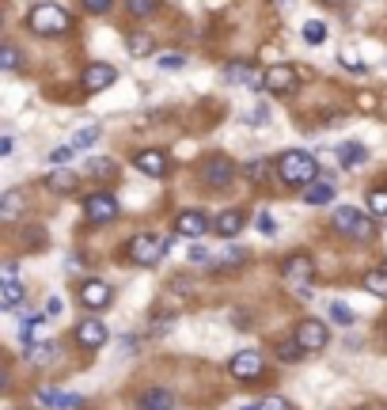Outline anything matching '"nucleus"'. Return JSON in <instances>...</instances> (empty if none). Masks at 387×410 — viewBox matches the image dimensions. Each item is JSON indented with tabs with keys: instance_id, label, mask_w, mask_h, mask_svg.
Here are the masks:
<instances>
[{
	"instance_id": "nucleus-29",
	"label": "nucleus",
	"mask_w": 387,
	"mask_h": 410,
	"mask_svg": "<svg viewBox=\"0 0 387 410\" xmlns=\"http://www.w3.org/2000/svg\"><path fill=\"white\" fill-rule=\"evenodd\" d=\"M87 175H92V179H114V175H118V163L107 160V156L87 160Z\"/></svg>"
},
{
	"instance_id": "nucleus-31",
	"label": "nucleus",
	"mask_w": 387,
	"mask_h": 410,
	"mask_svg": "<svg viewBox=\"0 0 387 410\" xmlns=\"http://www.w3.org/2000/svg\"><path fill=\"white\" fill-rule=\"evenodd\" d=\"M304 38H307V46H323V42H327V27L319 23V19H307V23H304Z\"/></svg>"
},
{
	"instance_id": "nucleus-7",
	"label": "nucleus",
	"mask_w": 387,
	"mask_h": 410,
	"mask_svg": "<svg viewBox=\"0 0 387 410\" xmlns=\"http://www.w3.org/2000/svg\"><path fill=\"white\" fill-rule=\"evenodd\" d=\"M228 372L236 376V380H258V376L266 372V361H262L258 350H243L228 361Z\"/></svg>"
},
{
	"instance_id": "nucleus-25",
	"label": "nucleus",
	"mask_w": 387,
	"mask_h": 410,
	"mask_svg": "<svg viewBox=\"0 0 387 410\" xmlns=\"http://www.w3.org/2000/svg\"><path fill=\"white\" fill-rule=\"evenodd\" d=\"M338 160H342V168L346 171H357L364 160H369V149L357 145V141H346V145H338Z\"/></svg>"
},
{
	"instance_id": "nucleus-35",
	"label": "nucleus",
	"mask_w": 387,
	"mask_h": 410,
	"mask_svg": "<svg viewBox=\"0 0 387 410\" xmlns=\"http://www.w3.org/2000/svg\"><path fill=\"white\" fill-rule=\"evenodd\" d=\"M95 141H99V126H84L72 137V149H87V145H95Z\"/></svg>"
},
{
	"instance_id": "nucleus-46",
	"label": "nucleus",
	"mask_w": 387,
	"mask_h": 410,
	"mask_svg": "<svg viewBox=\"0 0 387 410\" xmlns=\"http://www.w3.org/2000/svg\"><path fill=\"white\" fill-rule=\"evenodd\" d=\"M361 107L364 110H376V95H361Z\"/></svg>"
},
{
	"instance_id": "nucleus-10",
	"label": "nucleus",
	"mask_w": 387,
	"mask_h": 410,
	"mask_svg": "<svg viewBox=\"0 0 387 410\" xmlns=\"http://www.w3.org/2000/svg\"><path fill=\"white\" fill-rule=\"evenodd\" d=\"M296 342H300L307 353H319L330 342V330H327V323H319V319H300V323H296Z\"/></svg>"
},
{
	"instance_id": "nucleus-17",
	"label": "nucleus",
	"mask_w": 387,
	"mask_h": 410,
	"mask_svg": "<svg viewBox=\"0 0 387 410\" xmlns=\"http://www.w3.org/2000/svg\"><path fill=\"white\" fill-rule=\"evenodd\" d=\"M243 266H247V251L231 243V247H224L213 262H209V270L213 274H231V270H243Z\"/></svg>"
},
{
	"instance_id": "nucleus-22",
	"label": "nucleus",
	"mask_w": 387,
	"mask_h": 410,
	"mask_svg": "<svg viewBox=\"0 0 387 410\" xmlns=\"http://www.w3.org/2000/svg\"><path fill=\"white\" fill-rule=\"evenodd\" d=\"M23 213H27L23 190H4V198H0V220H19Z\"/></svg>"
},
{
	"instance_id": "nucleus-45",
	"label": "nucleus",
	"mask_w": 387,
	"mask_h": 410,
	"mask_svg": "<svg viewBox=\"0 0 387 410\" xmlns=\"http://www.w3.org/2000/svg\"><path fill=\"white\" fill-rule=\"evenodd\" d=\"M231 323H236V327H251V315H243L239 308H231Z\"/></svg>"
},
{
	"instance_id": "nucleus-23",
	"label": "nucleus",
	"mask_w": 387,
	"mask_h": 410,
	"mask_svg": "<svg viewBox=\"0 0 387 410\" xmlns=\"http://www.w3.org/2000/svg\"><path fill=\"white\" fill-rule=\"evenodd\" d=\"M243 179L254 186H266L273 179V160H247L243 163Z\"/></svg>"
},
{
	"instance_id": "nucleus-2",
	"label": "nucleus",
	"mask_w": 387,
	"mask_h": 410,
	"mask_svg": "<svg viewBox=\"0 0 387 410\" xmlns=\"http://www.w3.org/2000/svg\"><path fill=\"white\" fill-rule=\"evenodd\" d=\"M27 27L35 31V35H65V31L72 27V19L69 12H65L61 4H38V8H31V16H27Z\"/></svg>"
},
{
	"instance_id": "nucleus-48",
	"label": "nucleus",
	"mask_w": 387,
	"mask_h": 410,
	"mask_svg": "<svg viewBox=\"0 0 387 410\" xmlns=\"http://www.w3.org/2000/svg\"><path fill=\"white\" fill-rule=\"evenodd\" d=\"M239 410H262V403H247V406H239Z\"/></svg>"
},
{
	"instance_id": "nucleus-38",
	"label": "nucleus",
	"mask_w": 387,
	"mask_h": 410,
	"mask_svg": "<svg viewBox=\"0 0 387 410\" xmlns=\"http://www.w3.org/2000/svg\"><path fill=\"white\" fill-rule=\"evenodd\" d=\"M254 225H258L262 236H278V220H273L270 213H258V217H254Z\"/></svg>"
},
{
	"instance_id": "nucleus-39",
	"label": "nucleus",
	"mask_w": 387,
	"mask_h": 410,
	"mask_svg": "<svg viewBox=\"0 0 387 410\" xmlns=\"http://www.w3.org/2000/svg\"><path fill=\"white\" fill-rule=\"evenodd\" d=\"M80 4H84V12L103 16V12H110V8H114V0H80Z\"/></svg>"
},
{
	"instance_id": "nucleus-32",
	"label": "nucleus",
	"mask_w": 387,
	"mask_h": 410,
	"mask_svg": "<svg viewBox=\"0 0 387 410\" xmlns=\"http://www.w3.org/2000/svg\"><path fill=\"white\" fill-rule=\"evenodd\" d=\"M369 213L372 217H387V186H376L369 194Z\"/></svg>"
},
{
	"instance_id": "nucleus-21",
	"label": "nucleus",
	"mask_w": 387,
	"mask_h": 410,
	"mask_svg": "<svg viewBox=\"0 0 387 410\" xmlns=\"http://www.w3.org/2000/svg\"><path fill=\"white\" fill-rule=\"evenodd\" d=\"M76 186H80V175L69 171V168H58V171L46 175V190H53V194H72Z\"/></svg>"
},
{
	"instance_id": "nucleus-37",
	"label": "nucleus",
	"mask_w": 387,
	"mask_h": 410,
	"mask_svg": "<svg viewBox=\"0 0 387 410\" xmlns=\"http://www.w3.org/2000/svg\"><path fill=\"white\" fill-rule=\"evenodd\" d=\"M126 8L133 16H152V12H156V0H126Z\"/></svg>"
},
{
	"instance_id": "nucleus-41",
	"label": "nucleus",
	"mask_w": 387,
	"mask_h": 410,
	"mask_svg": "<svg viewBox=\"0 0 387 410\" xmlns=\"http://www.w3.org/2000/svg\"><path fill=\"white\" fill-rule=\"evenodd\" d=\"M342 65H346L349 72H364V65L357 61V53H353V50H342Z\"/></svg>"
},
{
	"instance_id": "nucleus-16",
	"label": "nucleus",
	"mask_w": 387,
	"mask_h": 410,
	"mask_svg": "<svg viewBox=\"0 0 387 410\" xmlns=\"http://www.w3.org/2000/svg\"><path fill=\"white\" fill-rule=\"evenodd\" d=\"M76 342H80L84 350H99L107 342V327H103V319H84V323H76Z\"/></svg>"
},
{
	"instance_id": "nucleus-19",
	"label": "nucleus",
	"mask_w": 387,
	"mask_h": 410,
	"mask_svg": "<svg viewBox=\"0 0 387 410\" xmlns=\"http://www.w3.org/2000/svg\"><path fill=\"white\" fill-rule=\"evenodd\" d=\"M243 225H247V217H243L239 209H224V213L213 220V232H217V236H224V239H236L243 232Z\"/></svg>"
},
{
	"instance_id": "nucleus-12",
	"label": "nucleus",
	"mask_w": 387,
	"mask_h": 410,
	"mask_svg": "<svg viewBox=\"0 0 387 410\" xmlns=\"http://www.w3.org/2000/svg\"><path fill=\"white\" fill-rule=\"evenodd\" d=\"M114 80H118V69H114V65H107V61H92L84 69V76H80L84 92H107Z\"/></svg>"
},
{
	"instance_id": "nucleus-30",
	"label": "nucleus",
	"mask_w": 387,
	"mask_h": 410,
	"mask_svg": "<svg viewBox=\"0 0 387 410\" xmlns=\"http://www.w3.org/2000/svg\"><path fill=\"white\" fill-rule=\"evenodd\" d=\"M129 53H133V58H148V53H152V35L133 31V35H129Z\"/></svg>"
},
{
	"instance_id": "nucleus-20",
	"label": "nucleus",
	"mask_w": 387,
	"mask_h": 410,
	"mask_svg": "<svg viewBox=\"0 0 387 410\" xmlns=\"http://www.w3.org/2000/svg\"><path fill=\"white\" fill-rule=\"evenodd\" d=\"M137 406L141 410H175V395L168 387H148V392H141Z\"/></svg>"
},
{
	"instance_id": "nucleus-33",
	"label": "nucleus",
	"mask_w": 387,
	"mask_h": 410,
	"mask_svg": "<svg viewBox=\"0 0 387 410\" xmlns=\"http://www.w3.org/2000/svg\"><path fill=\"white\" fill-rule=\"evenodd\" d=\"M330 319H334V323H342V327H353V323H357L353 308H349V304H342V301H334V304H330Z\"/></svg>"
},
{
	"instance_id": "nucleus-28",
	"label": "nucleus",
	"mask_w": 387,
	"mask_h": 410,
	"mask_svg": "<svg viewBox=\"0 0 387 410\" xmlns=\"http://www.w3.org/2000/svg\"><path fill=\"white\" fill-rule=\"evenodd\" d=\"M364 289L372 296H380V301H387V270H364Z\"/></svg>"
},
{
	"instance_id": "nucleus-1",
	"label": "nucleus",
	"mask_w": 387,
	"mask_h": 410,
	"mask_svg": "<svg viewBox=\"0 0 387 410\" xmlns=\"http://www.w3.org/2000/svg\"><path fill=\"white\" fill-rule=\"evenodd\" d=\"M319 175V160L312 152H300V149H289L278 156V179L285 186H296V190H304L307 183H315Z\"/></svg>"
},
{
	"instance_id": "nucleus-14",
	"label": "nucleus",
	"mask_w": 387,
	"mask_h": 410,
	"mask_svg": "<svg viewBox=\"0 0 387 410\" xmlns=\"http://www.w3.org/2000/svg\"><path fill=\"white\" fill-rule=\"evenodd\" d=\"M296 84H300V76H296L293 65H270L266 69V92L289 95V92H296Z\"/></svg>"
},
{
	"instance_id": "nucleus-34",
	"label": "nucleus",
	"mask_w": 387,
	"mask_h": 410,
	"mask_svg": "<svg viewBox=\"0 0 387 410\" xmlns=\"http://www.w3.org/2000/svg\"><path fill=\"white\" fill-rule=\"evenodd\" d=\"M0 69L19 72V50L12 46V42H4V46H0Z\"/></svg>"
},
{
	"instance_id": "nucleus-26",
	"label": "nucleus",
	"mask_w": 387,
	"mask_h": 410,
	"mask_svg": "<svg viewBox=\"0 0 387 410\" xmlns=\"http://www.w3.org/2000/svg\"><path fill=\"white\" fill-rule=\"evenodd\" d=\"M61 357V346L53 338H42V342H35V346L27 350V361L31 365H50V361H58Z\"/></svg>"
},
{
	"instance_id": "nucleus-9",
	"label": "nucleus",
	"mask_w": 387,
	"mask_h": 410,
	"mask_svg": "<svg viewBox=\"0 0 387 410\" xmlns=\"http://www.w3.org/2000/svg\"><path fill=\"white\" fill-rule=\"evenodd\" d=\"M35 403L46 406V410H80V406H84V395L61 392V387H38V392H35Z\"/></svg>"
},
{
	"instance_id": "nucleus-40",
	"label": "nucleus",
	"mask_w": 387,
	"mask_h": 410,
	"mask_svg": "<svg viewBox=\"0 0 387 410\" xmlns=\"http://www.w3.org/2000/svg\"><path fill=\"white\" fill-rule=\"evenodd\" d=\"M69 160H72V145H61V149L50 152V163H53V168H65Z\"/></svg>"
},
{
	"instance_id": "nucleus-6",
	"label": "nucleus",
	"mask_w": 387,
	"mask_h": 410,
	"mask_svg": "<svg viewBox=\"0 0 387 410\" xmlns=\"http://www.w3.org/2000/svg\"><path fill=\"white\" fill-rule=\"evenodd\" d=\"M84 217L92 220V225H110V220H118V198L107 194V190H95L84 198Z\"/></svg>"
},
{
	"instance_id": "nucleus-18",
	"label": "nucleus",
	"mask_w": 387,
	"mask_h": 410,
	"mask_svg": "<svg viewBox=\"0 0 387 410\" xmlns=\"http://www.w3.org/2000/svg\"><path fill=\"white\" fill-rule=\"evenodd\" d=\"M23 281H16V274H4V281H0V308L4 312H16L19 304H23Z\"/></svg>"
},
{
	"instance_id": "nucleus-27",
	"label": "nucleus",
	"mask_w": 387,
	"mask_h": 410,
	"mask_svg": "<svg viewBox=\"0 0 387 410\" xmlns=\"http://www.w3.org/2000/svg\"><path fill=\"white\" fill-rule=\"evenodd\" d=\"M304 346L296 342V335L293 338H285V342H278V350H273V357H278L281 365H296V361H304Z\"/></svg>"
},
{
	"instance_id": "nucleus-8",
	"label": "nucleus",
	"mask_w": 387,
	"mask_h": 410,
	"mask_svg": "<svg viewBox=\"0 0 387 410\" xmlns=\"http://www.w3.org/2000/svg\"><path fill=\"white\" fill-rule=\"evenodd\" d=\"M281 278L289 281V285H307V281L315 278V262H312V254H304V251L289 254V259L281 262Z\"/></svg>"
},
{
	"instance_id": "nucleus-13",
	"label": "nucleus",
	"mask_w": 387,
	"mask_h": 410,
	"mask_svg": "<svg viewBox=\"0 0 387 410\" xmlns=\"http://www.w3.org/2000/svg\"><path fill=\"white\" fill-rule=\"evenodd\" d=\"M213 228V220H209L202 209H182L179 217H175V232L186 239H197V236H205V232Z\"/></svg>"
},
{
	"instance_id": "nucleus-47",
	"label": "nucleus",
	"mask_w": 387,
	"mask_h": 410,
	"mask_svg": "<svg viewBox=\"0 0 387 410\" xmlns=\"http://www.w3.org/2000/svg\"><path fill=\"white\" fill-rule=\"evenodd\" d=\"M323 4H327V8H338V4H346V0H323Z\"/></svg>"
},
{
	"instance_id": "nucleus-44",
	"label": "nucleus",
	"mask_w": 387,
	"mask_h": 410,
	"mask_svg": "<svg viewBox=\"0 0 387 410\" xmlns=\"http://www.w3.org/2000/svg\"><path fill=\"white\" fill-rule=\"evenodd\" d=\"M190 262H213V254L205 247H190Z\"/></svg>"
},
{
	"instance_id": "nucleus-43",
	"label": "nucleus",
	"mask_w": 387,
	"mask_h": 410,
	"mask_svg": "<svg viewBox=\"0 0 387 410\" xmlns=\"http://www.w3.org/2000/svg\"><path fill=\"white\" fill-rule=\"evenodd\" d=\"M65 312V301L61 296H50V304H46V315H61Z\"/></svg>"
},
{
	"instance_id": "nucleus-4",
	"label": "nucleus",
	"mask_w": 387,
	"mask_h": 410,
	"mask_svg": "<svg viewBox=\"0 0 387 410\" xmlns=\"http://www.w3.org/2000/svg\"><path fill=\"white\" fill-rule=\"evenodd\" d=\"M334 232H342V236H349V239H372V220L353 205H338L334 209Z\"/></svg>"
},
{
	"instance_id": "nucleus-36",
	"label": "nucleus",
	"mask_w": 387,
	"mask_h": 410,
	"mask_svg": "<svg viewBox=\"0 0 387 410\" xmlns=\"http://www.w3.org/2000/svg\"><path fill=\"white\" fill-rule=\"evenodd\" d=\"M156 65L163 72H179V69H186V58H182V53H168V58H160Z\"/></svg>"
},
{
	"instance_id": "nucleus-5",
	"label": "nucleus",
	"mask_w": 387,
	"mask_h": 410,
	"mask_svg": "<svg viewBox=\"0 0 387 410\" xmlns=\"http://www.w3.org/2000/svg\"><path fill=\"white\" fill-rule=\"evenodd\" d=\"M197 175H202L205 186H213V190H224V186H231V179H236V163H231L228 156H209V160H202Z\"/></svg>"
},
{
	"instance_id": "nucleus-15",
	"label": "nucleus",
	"mask_w": 387,
	"mask_h": 410,
	"mask_svg": "<svg viewBox=\"0 0 387 410\" xmlns=\"http://www.w3.org/2000/svg\"><path fill=\"white\" fill-rule=\"evenodd\" d=\"M133 168L145 171V175H152V179H163L171 163H168V156H163L160 149H145V152H137V156H133Z\"/></svg>"
},
{
	"instance_id": "nucleus-3",
	"label": "nucleus",
	"mask_w": 387,
	"mask_h": 410,
	"mask_svg": "<svg viewBox=\"0 0 387 410\" xmlns=\"http://www.w3.org/2000/svg\"><path fill=\"white\" fill-rule=\"evenodd\" d=\"M163 251H168V239L152 236V232H141V236H133L126 243V254L133 266H156L163 259Z\"/></svg>"
},
{
	"instance_id": "nucleus-42",
	"label": "nucleus",
	"mask_w": 387,
	"mask_h": 410,
	"mask_svg": "<svg viewBox=\"0 0 387 410\" xmlns=\"http://www.w3.org/2000/svg\"><path fill=\"white\" fill-rule=\"evenodd\" d=\"M262 410H293V403H289V399H266V403H262Z\"/></svg>"
},
{
	"instance_id": "nucleus-11",
	"label": "nucleus",
	"mask_w": 387,
	"mask_h": 410,
	"mask_svg": "<svg viewBox=\"0 0 387 410\" xmlns=\"http://www.w3.org/2000/svg\"><path fill=\"white\" fill-rule=\"evenodd\" d=\"M110 301H114V289H110L107 281H99V278L80 281V304H84V308H92V312H103Z\"/></svg>"
},
{
	"instance_id": "nucleus-49",
	"label": "nucleus",
	"mask_w": 387,
	"mask_h": 410,
	"mask_svg": "<svg viewBox=\"0 0 387 410\" xmlns=\"http://www.w3.org/2000/svg\"><path fill=\"white\" fill-rule=\"evenodd\" d=\"M357 410H372V406H357Z\"/></svg>"
},
{
	"instance_id": "nucleus-24",
	"label": "nucleus",
	"mask_w": 387,
	"mask_h": 410,
	"mask_svg": "<svg viewBox=\"0 0 387 410\" xmlns=\"http://www.w3.org/2000/svg\"><path fill=\"white\" fill-rule=\"evenodd\" d=\"M304 202L307 205H330V202H334V183H327V179L307 183L304 186Z\"/></svg>"
}]
</instances>
